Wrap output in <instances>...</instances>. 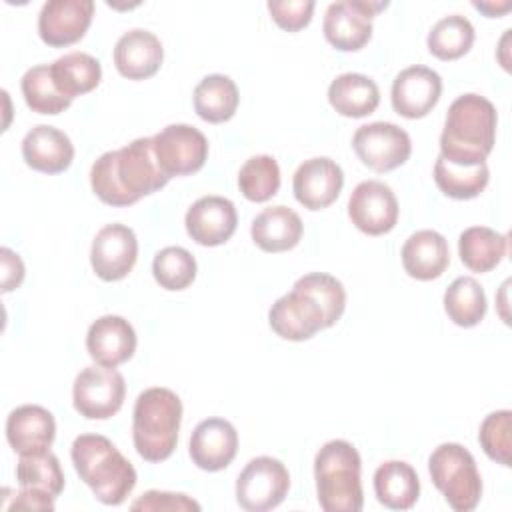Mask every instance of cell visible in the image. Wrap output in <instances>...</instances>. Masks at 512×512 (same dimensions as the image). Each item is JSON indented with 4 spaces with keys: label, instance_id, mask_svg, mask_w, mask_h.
Instances as JSON below:
<instances>
[{
    "label": "cell",
    "instance_id": "7c38bea8",
    "mask_svg": "<svg viewBox=\"0 0 512 512\" xmlns=\"http://www.w3.org/2000/svg\"><path fill=\"white\" fill-rule=\"evenodd\" d=\"M348 216L360 232L380 236L396 226L398 200L388 184L380 180H364L350 194Z\"/></svg>",
    "mask_w": 512,
    "mask_h": 512
},
{
    "label": "cell",
    "instance_id": "e575fe53",
    "mask_svg": "<svg viewBox=\"0 0 512 512\" xmlns=\"http://www.w3.org/2000/svg\"><path fill=\"white\" fill-rule=\"evenodd\" d=\"M430 54L440 60H456L474 44V26L466 16L450 14L440 18L426 38Z\"/></svg>",
    "mask_w": 512,
    "mask_h": 512
},
{
    "label": "cell",
    "instance_id": "8fae6325",
    "mask_svg": "<svg viewBox=\"0 0 512 512\" xmlns=\"http://www.w3.org/2000/svg\"><path fill=\"white\" fill-rule=\"evenodd\" d=\"M352 148L364 166L390 172L410 158L412 142L408 132L392 122H370L354 132Z\"/></svg>",
    "mask_w": 512,
    "mask_h": 512
},
{
    "label": "cell",
    "instance_id": "f1b7e54d",
    "mask_svg": "<svg viewBox=\"0 0 512 512\" xmlns=\"http://www.w3.org/2000/svg\"><path fill=\"white\" fill-rule=\"evenodd\" d=\"M238 100L240 96L234 80L224 74H210L194 88V110L210 124L230 120L238 108Z\"/></svg>",
    "mask_w": 512,
    "mask_h": 512
},
{
    "label": "cell",
    "instance_id": "60d3db41",
    "mask_svg": "<svg viewBox=\"0 0 512 512\" xmlns=\"http://www.w3.org/2000/svg\"><path fill=\"white\" fill-rule=\"evenodd\" d=\"M132 510H170V512H184V510H200V504L186 494L174 492H160L148 490L138 500L132 502Z\"/></svg>",
    "mask_w": 512,
    "mask_h": 512
},
{
    "label": "cell",
    "instance_id": "30bf717a",
    "mask_svg": "<svg viewBox=\"0 0 512 512\" xmlns=\"http://www.w3.org/2000/svg\"><path fill=\"white\" fill-rule=\"evenodd\" d=\"M388 2L340 0L332 2L324 14V36L342 52H354L368 44L372 36V16L384 10Z\"/></svg>",
    "mask_w": 512,
    "mask_h": 512
},
{
    "label": "cell",
    "instance_id": "f35d334b",
    "mask_svg": "<svg viewBox=\"0 0 512 512\" xmlns=\"http://www.w3.org/2000/svg\"><path fill=\"white\" fill-rule=\"evenodd\" d=\"M478 442L486 456L502 466H510L512 462V412L498 410L488 414L478 432Z\"/></svg>",
    "mask_w": 512,
    "mask_h": 512
},
{
    "label": "cell",
    "instance_id": "603a6c76",
    "mask_svg": "<svg viewBox=\"0 0 512 512\" xmlns=\"http://www.w3.org/2000/svg\"><path fill=\"white\" fill-rule=\"evenodd\" d=\"M22 158L32 170L58 174L72 164L74 146L62 130L38 124L22 140Z\"/></svg>",
    "mask_w": 512,
    "mask_h": 512
},
{
    "label": "cell",
    "instance_id": "74e56055",
    "mask_svg": "<svg viewBox=\"0 0 512 512\" xmlns=\"http://www.w3.org/2000/svg\"><path fill=\"white\" fill-rule=\"evenodd\" d=\"M294 286L306 290L320 304L326 318V328L334 326L340 320L346 308V292L338 278L324 272H310L298 278Z\"/></svg>",
    "mask_w": 512,
    "mask_h": 512
},
{
    "label": "cell",
    "instance_id": "d6a6232c",
    "mask_svg": "<svg viewBox=\"0 0 512 512\" xmlns=\"http://www.w3.org/2000/svg\"><path fill=\"white\" fill-rule=\"evenodd\" d=\"M490 172L486 162L476 166H458L446 162L442 156L434 164V182L442 194L454 200L476 198L488 184Z\"/></svg>",
    "mask_w": 512,
    "mask_h": 512
},
{
    "label": "cell",
    "instance_id": "4316f807",
    "mask_svg": "<svg viewBox=\"0 0 512 512\" xmlns=\"http://www.w3.org/2000/svg\"><path fill=\"white\" fill-rule=\"evenodd\" d=\"M374 492L386 508L408 510L420 496V480L408 462L388 460L374 472Z\"/></svg>",
    "mask_w": 512,
    "mask_h": 512
},
{
    "label": "cell",
    "instance_id": "ee69618b",
    "mask_svg": "<svg viewBox=\"0 0 512 512\" xmlns=\"http://www.w3.org/2000/svg\"><path fill=\"white\" fill-rule=\"evenodd\" d=\"M474 8H478V10H482L484 14H488L490 18H494V16H498V14H502V12H506V10H510V4L506 2L504 6H494V4H482V2H474Z\"/></svg>",
    "mask_w": 512,
    "mask_h": 512
},
{
    "label": "cell",
    "instance_id": "cb8c5ba5",
    "mask_svg": "<svg viewBox=\"0 0 512 512\" xmlns=\"http://www.w3.org/2000/svg\"><path fill=\"white\" fill-rule=\"evenodd\" d=\"M450 264L446 238L436 230H418L402 246V266L416 280H434Z\"/></svg>",
    "mask_w": 512,
    "mask_h": 512
},
{
    "label": "cell",
    "instance_id": "f546056e",
    "mask_svg": "<svg viewBox=\"0 0 512 512\" xmlns=\"http://www.w3.org/2000/svg\"><path fill=\"white\" fill-rule=\"evenodd\" d=\"M52 78L62 94L74 100L94 90L102 78L100 62L86 52H68L50 64Z\"/></svg>",
    "mask_w": 512,
    "mask_h": 512
},
{
    "label": "cell",
    "instance_id": "44dd1931",
    "mask_svg": "<svg viewBox=\"0 0 512 512\" xmlns=\"http://www.w3.org/2000/svg\"><path fill=\"white\" fill-rule=\"evenodd\" d=\"M56 436V422L50 410L38 404L14 408L6 420V438L20 456L46 452Z\"/></svg>",
    "mask_w": 512,
    "mask_h": 512
},
{
    "label": "cell",
    "instance_id": "e0dca14e",
    "mask_svg": "<svg viewBox=\"0 0 512 512\" xmlns=\"http://www.w3.org/2000/svg\"><path fill=\"white\" fill-rule=\"evenodd\" d=\"M344 186L342 168L326 156L304 160L292 178V190L296 200L308 210L328 208Z\"/></svg>",
    "mask_w": 512,
    "mask_h": 512
},
{
    "label": "cell",
    "instance_id": "7402d4cb",
    "mask_svg": "<svg viewBox=\"0 0 512 512\" xmlns=\"http://www.w3.org/2000/svg\"><path fill=\"white\" fill-rule=\"evenodd\" d=\"M164 58L162 42L144 28L124 32L114 46V66L128 80H144L154 76Z\"/></svg>",
    "mask_w": 512,
    "mask_h": 512
},
{
    "label": "cell",
    "instance_id": "277c9868",
    "mask_svg": "<svg viewBox=\"0 0 512 512\" xmlns=\"http://www.w3.org/2000/svg\"><path fill=\"white\" fill-rule=\"evenodd\" d=\"M182 402L168 388H146L140 392L132 412V440L136 452L148 462L170 458L178 442Z\"/></svg>",
    "mask_w": 512,
    "mask_h": 512
},
{
    "label": "cell",
    "instance_id": "7bdbcfd3",
    "mask_svg": "<svg viewBox=\"0 0 512 512\" xmlns=\"http://www.w3.org/2000/svg\"><path fill=\"white\" fill-rule=\"evenodd\" d=\"M54 500L52 496H44L32 490H24L20 488V492L14 498L12 508H22V510H52L54 508Z\"/></svg>",
    "mask_w": 512,
    "mask_h": 512
},
{
    "label": "cell",
    "instance_id": "d590c367",
    "mask_svg": "<svg viewBox=\"0 0 512 512\" xmlns=\"http://www.w3.org/2000/svg\"><path fill=\"white\" fill-rule=\"evenodd\" d=\"M238 188L250 202L270 200L280 188L278 162L268 154L248 158L238 172Z\"/></svg>",
    "mask_w": 512,
    "mask_h": 512
},
{
    "label": "cell",
    "instance_id": "ffe728a7",
    "mask_svg": "<svg viewBox=\"0 0 512 512\" xmlns=\"http://www.w3.org/2000/svg\"><path fill=\"white\" fill-rule=\"evenodd\" d=\"M86 348L96 364L116 368L132 358L136 350V332L126 318L106 314L90 324Z\"/></svg>",
    "mask_w": 512,
    "mask_h": 512
},
{
    "label": "cell",
    "instance_id": "ac0fdd59",
    "mask_svg": "<svg viewBox=\"0 0 512 512\" xmlns=\"http://www.w3.org/2000/svg\"><path fill=\"white\" fill-rule=\"evenodd\" d=\"M188 236L200 246H220L236 230L238 214L234 204L224 196H202L186 212Z\"/></svg>",
    "mask_w": 512,
    "mask_h": 512
},
{
    "label": "cell",
    "instance_id": "4fadbf2b",
    "mask_svg": "<svg viewBox=\"0 0 512 512\" xmlns=\"http://www.w3.org/2000/svg\"><path fill=\"white\" fill-rule=\"evenodd\" d=\"M138 258V240L132 228L124 224H106L98 230L90 248V264L104 282H116L128 276Z\"/></svg>",
    "mask_w": 512,
    "mask_h": 512
},
{
    "label": "cell",
    "instance_id": "3957f363",
    "mask_svg": "<svg viewBox=\"0 0 512 512\" xmlns=\"http://www.w3.org/2000/svg\"><path fill=\"white\" fill-rule=\"evenodd\" d=\"M70 456L80 480L102 504H122L136 486L134 466L106 436L80 434Z\"/></svg>",
    "mask_w": 512,
    "mask_h": 512
},
{
    "label": "cell",
    "instance_id": "ba28073f",
    "mask_svg": "<svg viewBox=\"0 0 512 512\" xmlns=\"http://www.w3.org/2000/svg\"><path fill=\"white\" fill-rule=\"evenodd\" d=\"M126 384L116 368L86 366L74 380L72 402L80 416L88 420H106L114 416L124 402Z\"/></svg>",
    "mask_w": 512,
    "mask_h": 512
},
{
    "label": "cell",
    "instance_id": "ab89813d",
    "mask_svg": "<svg viewBox=\"0 0 512 512\" xmlns=\"http://www.w3.org/2000/svg\"><path fill=\"white\" fill-rule=\"evenodd\" d=\"M314 6L316 4L312 0H270L268 12L280 28L296 32L308 26V22L312 20Z\"/></svg>",
    "mask_w": 512,
    "mask_h": 512
},
{
    "label": "cell",
    "instance_id": "83f0119b",
    "mask_svg": "<svg viewBox=\"0 0 512 512\" xmlns=\"http://www.w3.org/2000/svg\"><path fill=\"white\" fill-rule=\"evenodd\" d=\"M508 250V238L488 226H470L458 238V254L462 264L472 272H490Z\"/></svg>",
    "mask_w": 512,
    "mask_h": 512
},
{
    "label": "cell",
    "instance_id": "2e32d148",
    "mask_svg": "<svg viewBox=\"0 0 512 512\" xmlns=\"http://www.w3.org/2000/svg\"><path fill=\"white\" fill-rule=\"evenodd\" d=\"M442 78L428 66H408L392 82V108L396 114L416 120L426 116L440 100Z\"/></svg>",
    "mask_w": 512,
    "mask_h": 512
},
{
    "label": "cell",
    "instance_id": "5bb4252c",
    "mask_svg": "<svg viewBox=\"0 0 512 512\" xmlns=\"http://www.w3.org/2000/svg\"><path fill=\"white\" fill-rule=\"evenodd\" d=\"M270 328L284 340H308L318 330L326 328V318L320 304L302 288L292 286V290L280 296L268 312Z\"/></svg>",
    "mask_w": 512,
    "mask_h": 512
},
{
    "label": "cell",
    "instance_id": "52a82bcc",
    "mask_svg": "<svg viewBox=\"0 0 512 512\" xmlns=\"http://www.w3.org/2000/svg\"><path fill=\"white\" fill-rule=\"evenodd\" d=\"M290 474L286 466L272 456L252 458L236 480V500L248 512L276 508L288 494Z\"/></svg>",
    "mask_w": 512,
    "mask_h": 512
},
{
    "label": "cell",
    "instance_id": "d4e9b609",
    "mask_svg": "<svg viewBox=\"0 0 512 512\" xmlns=\"http://www.w3.org/2000/svg\"><path fill=\"white\" fill-rule=\"evenodd\" d=\"M254 244L264 252H286L302 238V220L288 206H272L262 210L250 228Z\"/></svg>",
    "mask_w": 512,
    "mask_h": 512
},
{
    "label": "cell",
    "instance_id": "836d02e7",
    "mask_svg": "<svg viewBox=\"0 0 512 512\" xmlns=\"http://www.w3.org/2000/svg\"><path fill=\"white\" fill-rule=\"evenodd\" d=\"M24 100L32 112L38 114H60L64 112L72 100L60 92L52 78L50 64H40L32 66L24 72L22 82H20Z\"/></svg>",
    "mask_w": 512,
    "mask_h": 512
},
{
    "label": "cell",
    "instance_id": "1f68e13d",
    "mask_svg": "<svg viewBox=\"0 0 512 512\" xmlns=\"http://www.w3.org/2000/svg\"><path fill=\"white\" fill-rule=\"evenodd\" d=\"M16 480L20 488L52 498L64 490V472L50 450L20 456L16 464Z\"/></svg>",
    "mask_w": 512,
    "mask_h": 512
},
{
    "label": "cell",
    "instance_id": "8992f818",
    "mask_svg": "<svg viewBox=\"0 0 512 512\" xmlns=\"http://www.w3.org/2000/svg\"><path fill=\"white\" fill-rule=\"evenodd\" d=\"M434 486L456 512L474 510L482 496V478L474 456L456 442H444L428 458Z\"/></svg>",
    "mask_w": 512,
    "mask_h": 512
},
{
    "label": "cell",
    "instance_id": "7a4b0ae2",
    "mask_svg": "<svg viewBox=\"0 0 512 512\" xmlns=\"http://www.w3.org/2000/svg\"><path fill=\"white\" fill-rule=\"evenodd\" d=\"M498 114L494 104L480 94L458 96L446 114L440 134V156L458 166L486 162L496 140Z\"/></svg>",
    "mask_w": 512,
    "mask_h": 512
},
{
    "label": "cell",
    "instance_id": "4dcf8cb0",
    "mask_svg": "<svg viewBox=\"0 0 512 512\" xmlns=\"http://www.w3.org/2000/svg\"><path fill=\"white\" fill-rule=\"evenodd\" d=\"M444 310L448 318L462 328L480 324L486 314V294L472 276L456 278L444 292Z\"/></svg>",
    "mask_w": 512,
    "mask_h": 512
},
{
    "label": "cell",
    "instance_id": "6da1fadb",
    "mask_svg": "<svg viewBox=\"0 0 512 512\" xmlns=\"http://www.w3.org/2000/svg\"><path fill=\"white\" fill-rule=\"evenodd\" d=\"M170 178L162 172L152 136L136 138L130 144L104 152L90 170L94 194L110 206H130L166 186Z\"/></svg>",
    "mask_w": 512,
    "mask_h": 512
},
{
    "label": "cell",
    "instance_id": "9a60e30c",
    "mask_svg": "<svg viewBox=\"0 0 512 512\" xmlns=\"http://www.w3.org/2000/svg\"><path fill=\"white\" fill-rule=\"evenodd\" d=\"M92 16V0H48L38 14V34L48 46H70L86 34Z\"/></svg>",
    "mask_w": 512,
    "mask_h": 512
},
{
    "label": "cell",
    "instance_id": "9c48e42d",
    "mask_svg": "<svg viewBox=\"0 0 512 512\" xmlns=\"http://www.w3.org/2000/svg\"><path fill=\"white\" fill-rule=\"evenodd\" d=\"M154 154L168 178L198 172L208 158L206 136L188 124H170L152 136Z\"/></svg>",
    "mask_w": 512,
    "mask_h": 512
},
{
    "label": "cell",
    "instance_id": "d6986e66",
    "mask_svg": "<svg viewBox=\"0 0 512 512\" xmlns=\"http://www.w3.org/2000/svg\"><path fill=\"white\" fill-rule=\"evenodd\" d=\"M188 452L198 468L206 472L224 470L238 452V432L224 418H206L194 428Z\"/></svg>",
    "mask_w": 512,
    "mask_h": 512
},
{
    "label": "cell",
    "instance_id": "b9f144b4",
    "mask_svg": "<svg viewBox=\"0 0 512 512\" xmlns=\"http://www.w3.org/2000/svg\"><path fill=\"white\" fill-rule=\"evenodd\" d=\"M0 260H2V292H10L20 286L24 280V264L16 252L10 248L0 250Z\"/></svg>",
    "mask_w": 512,
    "mask_h": 512
},
{
    "label": "cell",
    "instance_id": "5b68a950",
    "mask_svg": "<svg viewBox=\"0 0 512 512\" xmlns=\"http://www.w3.org/2000/svg\"><path fill=\"white\" fill-rule=\"evenodd\" d=\"M362 460L346 440L326 442L314 458L316 492L326 512H360L364 504L360 482Z\"/></svg>",
    "mask_w": 512,
    "mask_h": 512
},
{
    "label": "cell",
    "instance_id": "484cf974",
    "mask_svg": "<svg viewBox=\"0 0 512 512\" xmlns=\"http://www.w3.org/2000/svg\"><path fill=\"white\" fill-rule=\"evenodd\" d=\"M328 102L342 116L362 118L378 108L380 90L372 78L356 72H346L330 82Z\"/></svg>",
    "mask_w": 512,
    "mask_h": 512
},
{
    "label": "cell",
    "instance_id": "8d00e7d4",
    "mask_svg": "<svg viewBox=\"0 0 512 512\" xmlns=\"http://www.w3.org/2000/svg\"><path fill=\"white\" fill-rule=\"evenodd\" d=\"M152 274L164 290H184L196 278V260L182 246H166L156 252Z\"/></svg>",
    "mask_w": 512,
    "mask_h": 512
}]
</instances>
